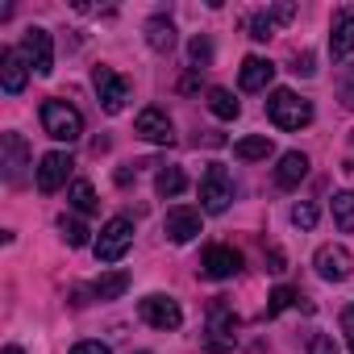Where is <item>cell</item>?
I'll return each instance as SVG.
<instances>
[{
    "mask_svg": "<svg viewBox=\"0 0 354 354\" xmlns=\"http://www.w3.org/2000/svg\"><path fill=\"white\" fill-rule=\"evenodd\" d=\"M267 117L279 125V129H304L313 121V104L304 96H296L292 88H275L267 96Z\"/></svg>",
    "mask_w": 354,
    "mask_h": 354,
    "instance_id": "cell-1",
    "label": "cell"
},
{
    "mask_svg": "<svg viewBox=\"0 0 354 354\" xmlns=\"http://www.w3.org/2000/svg\"><path fill=\"white\" fill-rule=\"evenodd\" d=\"M42 129L55 138V142H80L84 138V117H80V109L75 104H67V100H46L42 104Z\"/></svg>",
    "mask_w": 354,
    "mask_h": 354,
    "instance_id": "cell-2",
    "label": "cell"
},
{
    "mask_svg": "<svg viewBox=\"0 0 354 354\" xmlns=\"http://www.w3.org/2000/svg\"><path fill=\"white\" fill-rule=\"evenodd\" d=\"M129 246H133V221L129 217H109L92 250H96L100 263H117V259H125Z\"/></svg>",
    "mask_w": 354,
    "mask_h": 354,
    "instance_id": "cell-3",
    "label": "cell"
},
{
    "mask_svg": "<svg viewBox=\"0 0 354 354\" xmlns=\"http://www.w3.org/2000/svg\"><path fill=\"white\" fill-rule=\"evenodd\" d=\"M234 201V180H230V171L221 162H209L205 171V180H201V209L205 213H225Z\"/></svg>",
    "mask_w": 354,
    "mask_h": 354,
    "instance_id": "cell-4",
    "label": "cell"
},
{
    "mask_svg": "<svg viewBox=\"0 0 354 354\" xmlns=\"http://www.w3.org/2000/svg\"><path fill=\"white\" fill-rule=\"evenodd\" d=\"M138 317H142L146 325H154V329H180V325H184L180 300H171V296H162V292L142 296V300H138Z\"/></svg>",
    "mask_w": 354,
    "mask_h": 354,
    "instance_id": "cell-5",
    "label": "cell"
},
{
    "mask_svg": "<svg viewBox=\"0 0 354 354\" xmlns=\"http://www.w3.org/2000/svg\"><path fill=\"white\" fill-rule=\"evenodd\" d=\"M71 171H75V158L67 154V150H50V154H42V162H38V192H59L67 180H71Z\"/></svg>",
    "mask_w": 354,
    "mask_h": 354,
    "instance_id": "cell-6",
    "label": "cell"
},
{
    "mask_svg": "<svg viewBox=\"0 0 354 354\" xmlns=\"http://www.w3.org/2000/svg\"><path fill=\"white\" fill-rule=\"evenodd\" d=\"M0 167H5V180L17 188L26 180V167H30V146L21 133H0Z\"/></svg>",
    "mask_w": 354,
    "mask_h": 354,
    "instance_id": "cell-7",
    "label": "cell"
},
{
    "mask_svg": "<svg viewBox=\"0 0 354 354\" xmlns=\"http://www.w3.org/2000/svg\"><path fill=\"white\" fill-rule=\"evenodd\" d=\"M92 84L100 92V109L104 113H121L125 109V100H129V80L125 75H117L113 67H96L92 71Z\"/></svg>",
    "mask_w": 354,
    "mask_h": 354,
    "instance_id": "cell-8",
    "label": "cell"
},
{
    "mask_svg": "<svg viewBox=\"0 0 354 354\" xmlns=\"http://www.w3.org/2000/svg\"><path fill=\"white\" fill-rule=\"evenodd\" d=\"M313 267H317V275L325 279V283H346L350 279V271H354V259H350V250L346 246H321L317 254H313Z\"/></svg>",
    "mask_w": 354,
    "mask_h": 354,
    "instance_id": "cell-9",
    "label": "cell"
},
{
    "mask_svg": "<svg viewBox=\"0 0 354 354\" xmlns=\"http://www.w3.org/2000/svg\"><path fill=\"white\" fill-rule=\"evenodd\" d=\"M21 55H26V63L38 71V75H50L55 71V42H50V34L46 30H26V38H21Z\"/></svg>",
    "mask_w": 354,
    "mask_h": 354,
    "instance_id": "cell-10",
    "label": "cell"
},
{
    "mask_svg": "<svg viewBox=\"0 0 354 354\" xmlns=\"http://www.w3.org/2000/svg\"><path fill=\"white\" fill-rule=\"evenodd\" d=\"M133 133L146 138V142H154V146H171V142H175V125H171V117H167L162 109H154V104L138 113Z\"/></svg>",
    "mask_w": 354,
    "mask_h": 354,
    "instance_id": "cell-11",
    "label": "cell"
},
{
    "mask_svg": "<svg viewBox=\"0 0 354 354\" xmlns=\"http://www.w3.org/2000/svg\"><path fill=\"white\" fill-rule=\"evenodd\" d=\"M234 329H238V317L225 308V300L217 296L213 300V308H209V350H230L234 346Z\"/></svg>",
    "mask_w": 354,
    "mask_h": 354,
    "instance_id": "cell-12",
    "label": "cell"
},
{
    "mask_svg": "<svg viewBox=\"0 0 354 354\" xmlns=\"http://www.w3.org/2000/svg\"><path fill=\"white\" fill-rule=\"evenodd\" d=\"M201 271H205L209 279H230V275L242 271V254H238L234 246H209L205 259H201Z\"/></svg>",
    "mask_w": 354,
    "mask_h": 354,
    "instance_id": "cell-13",
    "label": "cell"
},
{
    "mask_svg": "<svg viewBox=\"0 0 354 354\" xmlns=\"http://www.w3.org/2000/svg\"><path fill=\"white\" fill-rule=\"evenodd\" d=\"M162 234H167V242H175V246L192 242V238L201 234V213H196V209H171L167 221H162Z\"/></svg>",
    "mask_w": 354,
    "mask_h": 354,
    "instance_id": "cell-14",
    "label": "cell"
},
{
    "mask_svg": "<svg viewBox=\"0 0 354 354\" xmlns=\"http://www.w3.org/2000/svg\"><path fill=\"white\" fill-rule=\"evenodd\" d=\"M26 80H30V63H26L21 50H5V55H0V88H5L9 96H21Z\"/></svg>",
    "mask_w": 354,
    "mask_h": 354,
    "instance_id": "cell-15",
    "label": "cell"
},
{
    "mask_svg": "<svg viewBox=\"0 0 354 354\" xmlns=\"http://www.w3.org/2000/svg\"><path fill=\"white\" fill-rule=\"evenodd\" d=\"M329 55L333 59H350L354 55V9H337L333 26H329Z\"/></svg>",
    "mask_w": 354,
    "mask_h": 354,
    "instance_id": "cell-16",
    "label": "cell"
},
{
    "mask_svg": "<svg viewBox=\"0 0 354 354\" xmlns=\"http://www.w3.org/2000/svg\"><path fill=\"white\" fill-rule=\"evenodd\" d=\"M271 80H275V63L271 59H263V55L242 59V71H238V88L242 92H263Z\"/></svg>",
    "mask_w": 354,
    "mask_h": 354,
    "instance_id": "cell-17",
    "label": "cell"
},
{
    "mask_svg": "<svg viewBox=\"0 0 354 354\" xmlns=\"http://www.w3.org/2000/svg\"><path fill=\"white\" fill-rule=\"evenodd\" d=\"M304 175H308V158H304L300 150L279 154V167H275V184H279V188H296Z\"/></svg>",
    "mask_w": 354,
    "mask_h": 354,
    "instance_id": "cell-18",
    "label": "cell"
},
{
    "mask_svg": "<svg viewBox=\"0 0 354 354\" xmlns=\"http://www.w3.org/2000/svg\"><path fill=\"white\" fill-rule=\"evenodd\" d=\"M146 46L158 50V55H167V50L175 46V26H171L167 17H150V21H146Z\"/></svg>",
    "mask_w": 354,
    "mask_h": 354,
    "instance_id": "cell-19",
    "label": "cell"
},
{
    "mask_svg": "<svg viewBox=\"0 0 354 354\" xmlns=\"http://www.w3.org/2000/svg\"><path fill=\"white\" fill-rule=\"evenodd\" d=\"M125 288H129V271H104V275L92 283V296H96V300H117Z\"/></svg>",
    "mask_w": 354,
    "mask_h": 354,
    "instance_id": "cell-20",
    "label": "cell"
},
{
    "mask_svg": "<svg viewBox=\"0 0 354 354\" xmlns=\"http://www.w3.org/2000/svg\"><path fill=\"white\" fill-rule=\"evenodd\" d=\"M209 109H213V117H221V121H234V117L242 113V104L234 100L230 88H209Z\"/></svg>",
    "mask_w": 354,
    "mask_h": 354,
    "instance_id": "cell-21",
    "label": "cell"
},
{
    "mask_svg": "<svg viewBox=\"0 0 354 354\" xmlns=\"http://www.w3.org/2000/svg\"><path fill=\"white\" fill-rule=\"evenodd\" d=\"M275 146H271V138L267 133H254V138H242L238 146H234V154L242 158V162H259V158H267Z\"/></svg>",
    "mask_w": 354,
    "mask_h": 354,
    "instance_id": "cell-22",
    "label": "cell"
},
{
    "mask_svg": "<svg viewBox=\"0 0 354 354\" xmlns=\"http://www.w3.org/2000/svg\"><path fill=\"white\" fill-rule=\"evenodd\" d=\"M184 188H188V175H184L180 167H167V171L154 175V192H158V196H180Z\"/></svg>",
    "mask_w": 354,
    "mask_h": 354,
    "instance_id": "cell-23",
    "label": "cell"
},
{
    "mask_svg": "<svg viewBox=\"0 0 354 354\" xmlns=\"http://www.w3.org/2000/svg\"><path fill=\"white\" fill-rule=\"evenodd\" d=\"M333 221L342 234H354V192H337L333 196Z\"/></svg>",
    "mask_w": 354,
    "mask_h": 354,
    "instance_id": "cell-24",
    "label": "cell"
},
{
    "mask_svg": "<svg viewBox=\"0 0 354 354\" xmlns=\"http://www.w3.org/2000/svg\"><path fill=\"white\" fill-rule=\"evenodd\" d=\"M67 201H71L80 213H96V209H100V201H96V192H92V184H88V180H75V184H71V192H67Z\"/></svg>",
    "mask_w": 354,
    "mask_h": 354,
    "instance_id": "cell-25",
    "label": "cell"
},
{
    "mask_svg": "<svg viewBox=\"0 0 354 354\" xmlns=\"http://www.w3.org/2000/svg\"><path fill=\"white\" fill-rule=\"evenodd\" d=\"M292 304H300V292L296 288H275L271 296H267V317H279L283 308H292ZM304 308V304H300Z\"/></svg>",
    "mask_w": 354,
    "mask_h": 354,
    "instance_id": "cell-26",
    "label": "cell"
},
{
    "mask_svg": "<svg viewBox=\"0 0 354 354\" xmlns=\"http://www.w3.org/2000/svg\"><path fill=\"white\" fill-rule=\"evenodd\" d=\"M188 59H192V67H209V63H213V42H209L205 34H196V38L188 42Z\"/></svg>",
    "mask_w": 354,
    "mask_h": 354,
    "instance_id": "cell-27",
    "label": "cell"
},
{
    "mask_svg": "<svg viewBox=\"0 0 354 354\" xmlns=\"http://www.w3.org/2000/svg\"><path fill=\"white\" fill-rule=\"evenodd\" d=\"M271 30H275L271 13H254V17H250V38H254V42H267V38H271Z\"/></svg>",
    "mask_w": 354,
    "mask_h": 354,
    "instance_id": "cell-28",
    "label": "cell"
},
{
    "mask_svg": "<svg viewBox=\"0 0 354 354\" xmlns=\"http://www.w3.org/2000/svg\"><path fill=\"white\" fill-rule=\"evenodd\" d=\"M59 230H63V238H67V246H88V230L80 225V221H59Z\"/></svg>",
    "mask_w": 354,
    "mask_h": 354,
    "instance_id": "cell-29",
    "label": "cell"
},
{
    "mask_svg": "<svg viewBox=\"0 0 354 354\" xmlns=\"http://www.w3.org/2000/svg\"><path fill=\"white\" fill-rule=\"evenodd\" d=\"M292 221H296L300 230H313V225H317V205H308V201H300V205L292 209Z\"/></svg>",
    "mask_w": 354,
    "mask_h": 354,
    "instance_id": "cell-30",
    "label": "cell"
},
{
    "mask_svg": "<svg viewBox=\"0 0 354 354\" xmlns=\"http://www.w3.org/2000/svg\"><path fill=\"white\" fill-rule=\"evenodd\" d=\"M308 354H337V346H333V337L313 333V337H308Z\"/></svg>",
    "mask_w": 354,
    "mask_h": 354,
    "instance_id": "cell-31",
    "label": "cell"
},
{
    "mask_svg": "<svg viewBox=\"0 0 354 354\" xmlns=\"http://www.w3.org/2000/svg\"><path fill=\"white\" fill-rule=\"evenodd\" d=\"M342 104L354 109V67H346V75H342Z\"/></svg>",
    "mask_w": 354,
    "mask_h": 354,
    "instance_id": "cell-32",
    "label": "cell"
},
{
    "mask_svg": "<svg viewBox=\"0 0 354 354\" xmlns=\"http://www.w3.org/2000/svg\"><path fill=\"white\" fill-rule=\"evenodd\" d=\"M342 333H346V342H350V350H354V304L342 308Z\"/></svg>",
    "mask_w": 354,
    "mask_h": 354,
    "instance_id": "cell-33",
    "label": "cell"
},
{
    "mask_svg": "<svg viewBox=\"0 0 354 354\" xmlns=\"http://www.w3.org/2000/svg\"><path fill=\"white\" fill-rule=\"evenodd\" d=\"M292 71H296V75H313V71H317V67H313V55H308V50L296 55V59H292Z\"/></svg>",
    "mask_w": 354,
    "mask_h": 354,
    "instance_id": "cell-34",
    "label": "cell"
},
{
    "mask_svg": "<svg viewBox=\"0 0 354 354\" xmlns=\"http://www.w3.org/2000/svg\"><path fill=\"white\" fill-rule=\"evenodd\" d=\"M71 354H109V346L104 342H75Z\"/></svg>",
    "mask_w": 354,
    "mask_h": 354,
    "instance_id": "cell-35",
    "label": "cell"
},
{
    "mask_svg": "<svg viewBox=\"0 0 354 354\" xmlns=\"http://www.w3.org/2000/svg\"><path fill=\"white\" fill-rule=\"evenodd\" d=\"M296 17V5H275L271 9V21H292Z\"/></svg>",
    "mask_w": 354,
    "mask_h": 354,
    "instance_id": "cell-36",
    "label": "cell"
},
{
    "mask_svg": "<svg viewBox=\"0 0 354 354\" xmlns=\"http://www.w3.org/2000/svg\"><path fill=\"white\" fill-rule=\"evenodd\" d=\"M5 354H26V350L21 346H5Z\"/></svg>",
    "mask_w": 354,
    "mask_h": 354,
    "instance_id": "cell-37",
    "label": "cell"
},
{
    "mask_svg": "<svg viewBox=\"0 0 354 354\" xmlns=\"http://www.w3.org/2000/svg\"><path fill=\"white\" fill-rule=\"evenodd\" d=\"M142 354H146V350H142Z\"/></svg>",
    "mask_w": 354,
    "mask_h": 354,
    "instance_id": "cell-38",
    "label": "cell"
}]
</instances>
